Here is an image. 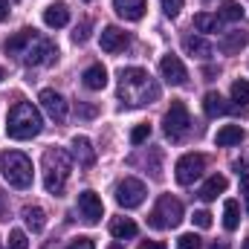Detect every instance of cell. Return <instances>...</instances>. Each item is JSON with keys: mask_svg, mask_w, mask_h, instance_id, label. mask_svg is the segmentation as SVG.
Returning a JSON list of instances; mask_svg holds the SVG:
<instances>
[{"mask_svg": "<svg viewBox=\"0 0 249 249\" xmlns=\"http://www.w3.org/2000/svg\"><path fill=\"white\" fill-rule=\"evenodd\" d=\"M119 99L127 107H142L160 99V87L142 67H124L119 72Z\"/></svg>", "mask_w": 249, "mask_h": 249, "instance_id": "1", "label": "cell"}, {"mask_svg": "<svg viewBox=\"0 0 249 249\" xmlns=\"http://www.w3.org/2000/svg\"><path fill=\"white\" fill-rule=\"evenodd\" d=\"M44 127V119L38 113V107H32L29 102H18L12 110H9V119H6V133L12 139H32L38 136Z\"/></svg>", "mask_w": 249, "mask_h": 249, "instance_id": "2", "label": "cell"}, {"mask_svg": "<svg viewBox=\"0 0 249 249\" xmlns=\"http://www.w3.org/2000/svg\"><path fill=\"white\" fill-rule=\"evenodd\" d=\"M70 168H72V162H70V154L64 148H47L44 151V188L55 197L64 194Z\"/></svg>", "mask_w": 249, "mask_h": 249, "instance_id": "3", "label": "cell"}, {"mask_svg": "<svg viewBox=\"0 0 249 249\" xmlns=\"http://www.w3.org/2000/svg\"><path fill=\"white\" fill-rule=\"evenodd\" d=\"M0 174L12 188H29L32 186V162L20 151H6L0 157Z\"/></svg>", "mask_w": 249, "mask_h": 249, "instance_id": "4", "label": "cell"}, {"mask_svg": "<svg viewBox=\"0 0 249 249\" xmlns=\"http://www.w3.org/2000/svg\"><path fill=\"white\" fill-rule=\"evenodd\" d=\"M180 220H183V203L171 194H162L148 217V223L154 229H174V226H180Z\"/></svg>", "mask_w": 249, "mask_h": 249, "instance_id": "5", "label": "cell"}, {"mask_svg": "<svg viewBox=\"0 0 249 249\" xmlns=\"http://www.w3.org/2000/svg\"><path fill=\"white\" fill-rule=\"evenodd\" d=\"M18 58H20L23 64H29V67H41V64H50V61H55V58H58V47H55L53 41H47V38L35 35Z\"/></svg>", "mask_w": 249, "mask_h": 249, "instance_id": "6", "label": "cell"}, {"mask_svg": "<svg viewBox=\"0 0 249 249\" xmlns=\"http://www.w3.org/2000/svg\"><path fill=\"white\" fill-rule=\"evenodd\" d=\"M203 171H206V157L203 154H186L174 165V177H177L180 186H191L194 180L203 177Z\"/></svg>", "mask_w": 249, "mask_h": 249, "instance_id": "7", "label": "cell"}, {"mask_svg": "<svg viewBox=\"0 0 249 249\" xmlns=\"http://www.w3.org/2000/svg\"><path fill=\"white\" fill-rule=\"evenodd\" d=\"M165 136L168 139H180V136H186V130L191 127V116H188V107L183 102H171V107H168V113H165Z\"/></svg>", "mask_w": 249, "mask_h": 249, "instance_id": "8", "label": "cell"}, {"mask_svg": "<svg viewBox=\"0 0 249 249\" xmlns=\"http://www.w3.org/2000/svg\"><path fill=\"white\" fill-rule=\"evenodd\" d=\"M145 183L142 180H136V177H124L122 183L116 186V203L122 206V209H136V206H142V200H145Z\"/></svg>", "mask_w": 249, "mask_h": 249, "instance_id": "9", "label": "cell"}, {"mask_svg": "<svg viewBox=\"0 0 249 249\" xmlns=\"http://www.w3.org/2000/svg\"><path fill=\"white\" fill-rule=\"evenodd\" d=\"M78 212L87 223H99L102 214H105V206H102V197L96 191H81L78 194Z\"/></svg>", "mask_w": 249, "mask_h": 249, "instance_id": "10", "label": "cell"}, {"mask_svg": "<svg viewBox=\"0 0 249 249\" xmlns=\"http://www.w3.org/2000/svg\"><path fill=\"white\" fill-rule=\"evenodd\" d=\"M160 72H162V78L168 81V84H174V87H180V84H186L188 72L183 61L177 58V55H165L162 61H160Z\"/></svg>", "mask_w": 249, "mask_h": 249, "instance_id": "11", "label": "cell"}, {"mask_svg": "<svg viewBox=\"0 0 249 249\" xmlns=\"http://www.w3.org/2000/svg\"><path fill=\"white\" fill-rule=\"evenodd\" d=\"M41 107L55 119V122H64L67 119V102H64L61 93H55V90H41Z\"/></svg>", "mask_w": 249, "mask_h": 249, "instance_id": "12", "label": "cell"}, {"mask_svg": "<svg viewBox=\"0 0 249 249\" xmlns=\"http://www.w3.org/2000/svg\"><path fill=\"white\" fill-rule=\"evenodd\" d=\"M99 41H102V50L105 53H119V50L127 47V32H122L119 26H105Z\"/></svg>", "mask_w": 249, "mask_h": 249, "instance_id": "13", "label": "cell"}, {"mask_svg": "<svg viewBox=\"0 0 249 249\" xmlns=\"http://www.w3.org/2000/svg\"><path fill=\"white\" fill-rule=\"evenodd\" d=\"M183 50L191 58H212V53H214V47L206 38H200V35H186L183 38Z\"/></svg>", "mask_w": 249, "mask_h": 249, "instance_id": "14", "label": "cell"}, {"mask_svg": "<svg viewBox=\"0 0 249 249\" xmlns=\"http://www.w3.org/2000/svg\"><path fill=\"white\" fill-rule=\"evenodd\" d=\"M72 154H75L78 165H84V168H90L96 162V148H93V142L87 136H75L72 139Z\"/></svg>", "mask_w": 249, "mask_h": 249, "instance_id": "15", "label": "cell"}, {"mask_svg": "<svg viewBox=\"0 0 249 249\" xmlns=\"http://www.w3.org/2000/svg\"><path fill=\"white\" fill-rule=\"evenodd\" d=\"M81 81H84L87 90H105V87H107V70H105L102 64H90V67L84 70Z\"/></svg>", "mask_w": 249, "mask_h": 249, "instance_id": "16", "label": "cell"}, {"mask_svg": "<svg viewBox=\"0 0 249 249\" xmlns=\"http://www.w3.org/2000/svg\"><path fill=\"white\" fill-rule=\"evenodd\" d=\"M113 9L124 20H139L148 6H145V0H113Z\"/></svg>", "mask_w": 249, "mask_h": 249, "instance_id": "17", "label": "cell"}, {"mask_svg": "<svg viewBox=\"0 0 249 249\" xmlns=\"http://www.w3.org/2000/svg\"><path fill=\"white\" fill-rule=\"evenodd\" d=\"M44 23L50 26V29H61L70 23V9L64 6V3H53V6H47L44 9Z\"/></svg>", "mask_w": 249, "mask_h": 249, "instance_id": "18", "label": "cell"}, {"mask_svg": "<svg viewBox=\"0 0 249 249\" xmlns=\"http://www.w3.org/2000/svg\"><path fill=\"white\" fill-rule=\"evenodd\" d=\"M35 35H38L35 29H20V32H15L12 38H6V41H3V50H6L9 55H20V53L26 50V44H29Z\"/></svg>", "mask_w": 249, "mask_h": 249, "instance_id": "19", "label": "cell"}, {"mask_svg": "<svg viewBox=\"0 0 249 249\" xmlns=\"http://www.w3.org/2000/svg\"><path fill=\"white\" fill-rule=\"evenodd\" d=\"M203 110H206V116H212V119H214V116H226V113L232 110V105H226V99H223L220 93H214V90H212V93H206V96H203Z\"/></svg>", "mask_w": 249, "mask_h": 249, "instance_id": "20", "label": "cell"}, {"mask_svg": "<svg viewBox=\"0 0 249 249\" xmlns=\"http://www.w3.org/2000/svg\"><path fill=\"white\" fill-rule=\"evenodd\" d=\"M226 186H229V183H226L223 174H212V177L203 183V188H200V200H206V203H209V200H217V194H223Z\"/></svg>", "mask_w": 249, "mask_h": 249, "instance_id": "21", "label": "cell"}, {"mask_svg": "<svg viewBox=\"0 0 249 249\" xmlns=\"http://www.w3.org/2000/svg\"><path fill=\"white\" fill-rule=\"evenodd\" d=\"M23 223L32 229V232H44V226H47V212L41 209V206H23Z\"/></svg>", "mask_w": 249, "mask_h": 249, "instance_id": "22", "label": "cell"}, {"mask_svg": "<svg viewBox=\"0 0 249 249\" xmlns=\"http://www.w3.org/2000/svg\"><path fill=\"white\" fill-rule=\"evenodd\" d=\"M241 139H244V127H241V124H226V127H220L217 136H214V142H217L220 148L241 145Z\"/></svg>", "mask_w": 249, "mask_h": 249, "instance_id": "23", "label": "cell"}, {"mask_svg": "<svg viewBox=\"0 0 249 249\" xmlns=\"http://www.w3.org/2000/svg\"><path fill=\"white\" fill-rule=\"evenodd\" d=\"M136 223L130 220V217H113L110 220V235L113 238H119V241H124V238H136Z\"/></svg>", "mask_w": 249, "mask_h": 249, "instance_id": "24", "label": "cell"}, {"mask_svg": "<svg viewBox=\"0 0 249 249\" xmlns=\"http://www.w3.org/2000/svg\"><path fill=\"white\" fill-rule=\"evenodd\" d=\"M249 41V32H232V35H226L223 41H220V50L226 53V55H235V53H241L244 47H247Z\"/></svg>", "mask_w": 249, "mask_h": 249, "instance_id": "25", "label": "cell"}, {"mask_svg": "<svg viewBox=\"0 0 249 249\" xmlns=\"http://www.w3.org/2000/svg\"><path fill=\"white\" fill-rule=\"evenodd\" d=\"M223 226L229 232H235L241 226V206L235 200H226V206H223Z\"/></svg>", "mask_w": 249, "mask_h": 249, "instance_id": "26", "label": "cell"}, {"mask_svg": "<svg viewBox=\"0 0 249 249\" xmlns=\"http://www.w3.org/2000/svg\"><path fill=\"white\" fill-rule=\"evenodd\" d=\"M194 29H200V32H217L220 29V18L209 15V12H200V15H194Z\"/></svg>", "mask_w": 249, "mask_h": 249, "instance_id": "27", "label": "cell"}, {"mask_svg": "<svg viewBox=\"0 0 249 249\" xmlns=\"http://www.w3.org/2000/svg\"><path fill=\"white\" fill-rule=\"evenodd\" d=\"M244 18V9H241V3H235V0H226L223 6H220V20H241Z\"/></svg>", "mask_w": 249, "mask_h": 249, "instance_id": "28", "label": "cell"}, {"mask_svg": "<svg viewBox=\"0 0 249 249\" xmlns=\"http://www.w3.org/2000/svg\"><path fill=\"white\" fill-rule=\"evenodd\" d=\"M232 99L238 102V105H249V81H235L232 84Z\"/></svg>", "mask_w": 249, "mask_h": 249, "instance_id": "29", "label": "cell"}, {"mask_svg": "<svg viewBox=\"0 0 249 249\" xmlns=\"http://www.w3.org/2000/svg\"><path fill=\"white\" fill-rule=\"evenodd\" d=\"M200 247H203V241L194 232H186V235L177 238V249H200Z\"/></svg>", "mask_w": 249, "mask_h": 249, "instance_id": "30", "label": "cell"}, {"mask_svg": "<svg viewBox=\"0 0 249 249\" xmlns=\"http://www.w3.org/2000/svg\"><path fill=\"white\" fill-rule=\"evenodd\" d=\"M9 249H29V241L20 229H12L9 232Z\"/></svg>", "mask_w": 249, "mask_h": 249, "instance_id": "31", "label": "cell"}, {"mask_svg": "<svg viewBox=\"0 0 249 249\" xmlns=\"http://www.w3.org/2000/svg\"><path fill=\"white\" fill-rule=\"evenodd\" d=\"M148 136H151V124H136V127L130 130V142H133V145H142Z\"/></svg>", "mask_w": 249, "mask_h": 249, "instance_id": "32", "label": "cell"}, {"mask_svg": "<svg viewBox=\"0 0 249 249\" xmlns=\"http://www.w3.org/2000/svg\"><path fill=\"white\" fill-rule=\"evenodd\" d=\"M162 12H165L168 18H177V15L183 12V0H162Z\"/></svg>", "mask_w": 249, "mask_h": 249, "instance_id": "33", "label": "cell"}, {"mask_svg": "<svg viewBox=\"0 0 249 249\" xmlns=\"http://www.w3.org/2000/svg\"><path fill=\"white\" fill-rule=\"evenodd\" d=\"M191 220H194V226H200V229H209V226H212V214H209V212H194Z\"/></svg>", "mask_w": 249, "mask_h": 249, "instance_id": "34", "label": "cell"}, {"mask_svg": "<svg viewBox=\"0 0 249 249\" xmlns=\"http://www.w3.org/2000/svg\"><path fill=\"white\" fill-rule=\"evenodd\" d=\"M87 29H90V23H87V20H84L81 26H75V32H72V41H75V44H84V41H87Z\"/></svg>", "mask_w": 249, "mask_h": 249, "instance_id": "35", "label": "cell"}, {"mask_svg": "<svg viewBox=\"0 0 249 249\" xmlns=\"http://www.w3.org/2000/svg\"><path fill=\"white\" fill-rule=\"evenodd\" d=\"M67 249H96V244H93V238H75Z\"/></svg>", "mask_w": 249, "mask_h": 249, "instance_id": "36", "label": "cell"}, {"mask_svg": "<svg viewBox=\"0 0 249 249\" xmlns=\"http://www.w3.org/2000/svg\"><path fill=\"white\" fill-rule=\"evenodd\" d=\"M241 194H244V203L249 206V177H241Z\"/></svg>", "mask_w": 249, "mask_h": 249, "instance_id": "37", "label": "cell"}, {"mask_svg": "<svg viewBox=\"0 0 249 249\" xmlns=\"http://www.w3.org/2000/svg\"><path fill=\"white\" fill-rule=\"evenodd\" d=\"M78 113H81L84 119H90V116H96V107H90V105H81V107H78Z\"/></svg>", "mask_w": 249, "mask_h": 249, "instance_id": "38", "label": "cell"}, {"mask_svg": "<svg viewBox=\"0 0 249 249\" xmlns=\"http://www.w3.org/2000/svg\"><path fill=\"white\" fill-rule=\"evenodd\" d=\"M139 249H165V244H160V241H145Z\"/></svg>", "mask_w": 249, "mask_h": 249, "instance_id": "39", "label": "cell"}, {"mask_svg": "<svg viewBox=\"0 0 249 249\" xmlns=\"http://www.w3.org/2000/svg\"><path fill=\"white\" fill-rule=\"evenodd\" d=\"M9 18V0H0V20Z\"/></svg>", "mask_w": 249, "mask_h": 249, "instance_id": "40", "label": "cell"}, {"mask_svg": "<svg viewBox=\"0 0 249 249\" xmlns=\"http://www.w3.org/2000/svg\"><path fill=\"white\" fill-rule=\"evenodd\" d=\"M3 212H6V200H3V194H0V220H3Z\"/></svg>", "mask_w": 249, "mask_h": 249, "instance_id": "41", "label": "cell"}, {"mask_svg": "<svg viewBox=\"0 0 249 249\" xmlns=\"http://www.w3.org/2000/svg\"><path fill=\"white\" fill-rule=\"evenodd\" d=\"M212 249H229L226 244H212Z\"/></svg>", "mask_w": 249, "mask_h": 249, "instance_id": "42", "label": "cell"}, {"mask_svg": "<svg viewBox=\"0 0 249 249\" xmlns=\"http://www.w3.org/2000/svg\"><path fill=\"white\" fill-rule=\"evenodd\" d=\"M244 249H249V238H247V241H244Z\"/></svg>", "mask_w": 249, "mask_h": 249, "instance_id": "43", "label": "cell"}, {"mask_svg": "<svg viewBox=\"0 0 249 249\" xmlns=\"http://www.w3.org/2000/svg\"><path fill=\"white\" fill-rule=\"evenodd\" d=\"M110 249H122V247H119V244H113V247H110Z\"/></svg>", "mask_w": 249, "mask_h": 249, "instance_id": "44", "label": "cell"}, {"mask_svg": "<svg viewBox=\"0 0 249 249\" xmlns=\"http://www.w3.org/2000/svg\"><path fill=\"white\" fill-rule=\"evenodd\" d=\"M47 249H53V247H47Z\"/></svg>", "mask_w": 249, "mask_h": 249, "instance_id": "45", "label": "cell"}]
</instances>
